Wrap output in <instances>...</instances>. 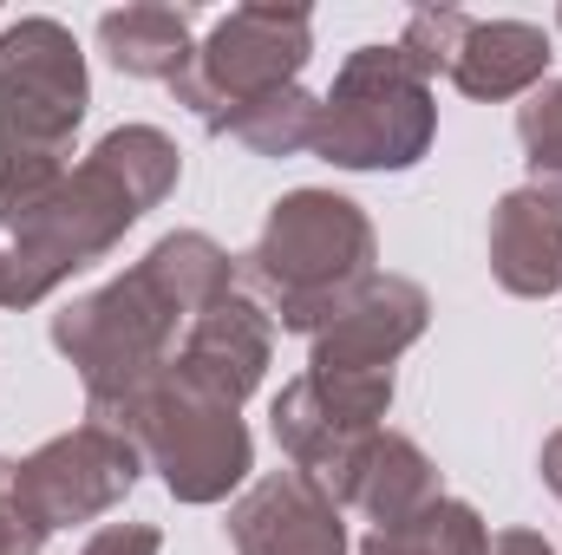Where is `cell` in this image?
Returning a JSON list of instances; mask_svg holds the SVG:
<instances>
[{
    "instance_id": "6da1fadb",
    "label": "cell",
    "mask_w": 562,
    "mask_h": 555,
    "mask_svg": "<svg viewBox=\"0 0 562 555\" xmlns=\"http://www.w3.org/2000/svg\"><path fill=\"white\" fill-rule=\"evenodd\" d=\"M223 294H236V256L203 229H170L125 275L66 301L46 333L59 360L79 373L92 418L125 424L144 393L170 380L183 327Z\"/></svg>"
},
{
    "instance_id": "7a4b0ae2",
    "label": "cell",
    "mask_w": 562,
    "mask_h": 555,
    "mask_svg": "<svg viewBox=\"0 0 562 555\" xmlns=\"http://www.w3.org/2000/svg\"><path fill=\"white\" fill-rule=\"evenodd\" d=\"M183 150L157 125H119L66 177L0 203V307H40L53 287L99 269L177 190Z\"/></svg>"
},
{
    "instance_id": "3957f363",
    "label": "cell",
    "mask_w": 562,
    "mask_h": 555,
    "mask_svg": "<svg viewBox=\"0 0 562 555\" xmlns=\"http://www.w3.org/2000/svg\"><path fill=\"white\" fill-rule=\"evenodd\" d=\"M380 275V229L340 190H288L269 203L262 236L236 256L243 294L288 333H321Z\"/></svg>"
},
{
    "instance_id": "277c9868",
    "label": "cell",
    "mask_w": 562,
    "mask_h": 555,
    "mask_svg": "<svg viewBox=\"0 0 562 555\" xmlns=\"http://www.w3.org/2000/svg\"><path fill=\"white\" fill-rule=\"evenodd\" d=\"M92 105V72L72 26L26 13L0 26V203L72 170V138Z\"/></svg>"
},
{
    "instance_id": "5b68a950",
    "label": "cell",
    "mask_w": 562,
    "mask_h": 555,
    "mask_svg": "<svg viewBox=\"0 0 562 555\" xmlns=\"http://www.w3.org/2000/svg\"><path fill=\"white\" fill-rule=\"evenodd\" d=\"M438 138L431 79L393 46H353L321 92L314 157L334 170H413Z\"/></svg>"
},
{
    "instance_id": "8992f818",
    "label": "cell",
    "mask_w": 562,
    "mask_h": 555,
    "mask_svg": "<svg viewBox=\"0 0 562 555\" xmlns=\"http://www.w3.org/2000/svg\"><path fill=\"white\" fill-rule=\"evenodd\" d=\"M307 59H314V13L307 7H229L203 33L196 59L183 66V79L170 92L210 138H229V125L256 99L301 86Z\"/></svg>"
},
{
    "instance_id": "52a82bcc",
    "label": "cell",
    "mask_w": 562,
    "mask_h": 555,
    "mask_svg": "<svg viewBox=\"0 0 562 555\" xmlns=\"http://www.w3.org/2000/svg\"><path fill=\"white\" fill-rule=\"evenodd\" d=\"M119 431H132V444L144 451V471H157V484L183 510L229 503L256 471V438H249L243 412L183 386L177 373L157 380Z\"/></svg>"
},
{
    "instance_id": "ba28073f",
    "label": "cell",
    "mask_w": 562,
    "mask_h": 555,
    "mask_svg": "<svg viewBox=\"0 0 562 555\" xmlns=\"http://www.w3.org/2000/svg\"><path fill=\"white\" fill-rule=\"evenodd\" d=\"M138 477L144 451L132 444V431L99 424V418H86V424H72L20 457V484H26L46 530H79V523L112 517L138 490Z\"/></svg>"
},
{
    "instance_id": "9c48e42d",
    "label": "cell",
    "mask_w": 562,
    "mask_h": 555,
    "mask_svg": "<svg viewBox=\"0 0 562 555\" xmlns=\"http://www.w3.org/2000/svg\"><path fill=\"white\" fill-rule=\"evenodd\" d=\"M431 327V294L406 275H373L314 340H307V373H340V380H393V366L413 353Z\"/></svg>"
},
{
    "instance_id": "30bf717a",
    "label": "cell",
    "mask_w": 562,
    "mask_h": 555,
    "mask_svg": "<svg viewBox=\"0 0 562 555\" xmlns=\"http://www.w3.org/2000/svg\"><path fill=\"white\" fill-rule=\"evenodd\" d=\"M223 530H229V550L236 555H347L340 503L314 477H301L294 464L249 477L236 490Z\"/></svg>"
},
{
    "instance_id": "8fae6325",
    "label": "cell",
    "mask_w": 562,
    "mask_h": 555,
    "mask_svg": "<svg viewBox=\"0 0 562 555\" xmlns=\"http://www.w3.org/2000/svg\"><path fill=\"white\" fill-rule=\"evenodd\" d=\"M269 360H276V320L236 287V294L210 301L183 327V347H177V366L170 373L183 386H196V393H210V399H223V406L243 412V399L262 393Z\"/></svg>"
},
{
    "instance_id": "7c38bea8",
    "label": "cell",
    "mask_w": 562,
    "mask_h": 555,
    "mask_svg": "<svg viewBox=\"0 0 562 555\" xmlns=\"http://www.w3.org/2000/svg\"><path fill=\"white\" fill-rule=\"evenodd\" d=\"M484 256H491V281L517 301L562 294V209L543 203L537 190H504L491 203Z\"/></svg>"
},
{
    "instance_id": "4fadbf2b",
    "label": "cell",
    "mask_w": 562,
    "mask_h": 555,
    "mask_svg": "<svg viewBox=\"0 0 562 555\" xmlns=\"http://www.w3.org/2000/svg\"><path fill=\"white\" fill-rule=\"evenodd\" d=\"M550 33L537 20H471L458 53H451V86L464 99L504 105V99H530L550 79Z\"/></svg>"
},
{
    "instance_id": "5bb4252c",
    "label": "cell",
    "mask_w": 562,
    "mask_h": 555,
    "mask_svg": "<svg viewBox=\"0 0 562 555\" xmlns=\"http://www.w3.org/2000/svg\"><path fill=\"white\" fill-rule=\"evenodd\" d=\"M431 497H445V477H438L431 451H425L419 438H406V431H373V438L353 451L340 510H360L367 530H373V523L413 517V510L431 503Z\"/></svg>"
},
{
    "instance_id": "9a60e30c",
    "label": "cell",
    "mask_w": 562,
    "mask_h": 555,
    "mask_svg": "<svg viewBox=\"0 0 562 555\" xmlns=\"http://www.w3.org/2000/svg\"><path fill=\"white\" fill-rule=\"evenodd\" d=\"M99 53H105L125 79L177 86V79H183V66L196 59L190 13H183V7H164V0L112 7V13H99Z\"/></svg>"
},
{
    "instance_id": "2e32d148",
    "label": "cell",
    "mask_w": 562,
    "mask_h": 555,
    "mask_svg": "<svg viewBox=\"0 0 562 555\" xmlns=\"http://www.w3.org/2000/svg\"><path fill=\"white\" fill-rule=\"evenodd\" d=\"M491 523L464 497H431L400 523H373L360 536V555H484Z\"/></svg>"
},
{
    "instance_id": "e0dca14e",
    "label": "cell",
    "mask_w": 562,
    "mask_h": 555,
    "mask_svg": "<svg viewBox=\"0 0 562 555\" xmlns=\"http://www.w3.org/2000/svg\"><path fill=\"white\" fill-rule=\"evenodd\" d=\"M314 118H321V99L307 86H288V92L256 99L229 125V138L243 150H256V157H301V150H314Z\"/></svg>"
},
{
    "instance_id": "ac0fdd59",
    "label": "cell",
    "mask_w": 562,
    "mask_h": 555,
    "mask_svg": "<svg viewBox=\"0 0 562 555\" xmlns=\"http://www.w3.org/2000/svg\"><path fill=\"white\" fill-rule=\"evenodd\" d=\"M517 144H524V170L543 203L562 209V79H543L524 105H517Z\"/></svg>"
},
{
    "instance_id": "d6986e66",
    "label": "cell",
    "mask_w": 562,
    "mask_h": 555,
    "mask_svg": "<svg viewBox=\"0 0 562 555\" xmlns=\"http://www.w3.org/2000/svg\"><path fill=\"white\" fill-rule=\"evenodd\" d=\"M464 26H471V13H458V7H419L406 20V33H400V53L419 66L425 79H438V72H451V53H458Z\"/></svg>"
},
{
    "instance_id": "ffe728a7",
    "label": "cell",
    "mask_w": 562,
    "mask_h": 555,
    "mask_svg": "<svg viewBox=\"0 0 562 555\" xmlns=\"http://www.w3.org/2000/svg\"><path fill=\"white\" fill-rule=\"evenodd\" d=\"M46 523L20 484V457H0V555H40L46 550Z\"/></svg>"
},
{
    "instance_id": "44dd1931",
    "label": "cell",
    "mask_w": 562,
    "mask_h": 555,
    "mask_svg": "<svg viewBox=\"0 0 562 555\" xmlns=\"http://www.w3.org/2000/svg\"><path fill=\"white\" fill-rule=\"evenodd\" d=\"M79 555H164V530L157 523H99Z\"/></svg>"
},
{
    "instance_id": "7402d4cb",
    "label": "cell",
    "mask_w": 562,
    "mask_h": 555,
    "mask_svg": "<svg viewBox=\"0 0 562 555\" xmlns=\"http://www.w3.org/2000/svg\"><path fill=\"white\" fill-rule=\"evenodd\" d=\"M484 555H557V543L543 530H491Z\"/></svg>"
},
{
    "instance_id": "603a6c76",
    "label": "cell",
    "mask_w": 562,
    "mask_h": 555,
    "mask_svg": "<svg viewBox=\"0 0 562 555\" xmlns=\"http://www.w3.org/2000/svg\"><path fill=\"white\" fill-rule=\"evenodd\" d=\"M537 477L557 490V503H562V424L550 431V438H543V451H537Z\"/></svg>"
},
{
    "instance_id": "cb8c5ba5",
    "label": "cell",
    "mask_w": 562,
    "mask_h": 555,
    "mask_svg": "<svg viewBox=\"0 0 562 555\" xmlns=\"http://www.w3.org/2000/svg\"><path fill=\"white\" fill-rule=\"evenodd\" d=\"M557 26H562V13H557Z\"/></svg>"
}]
</instances>
